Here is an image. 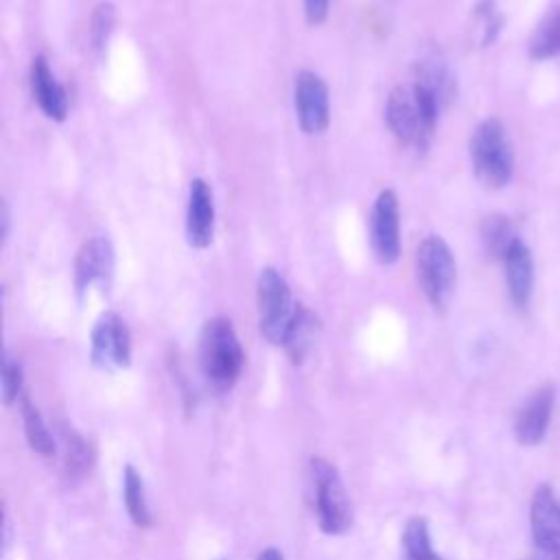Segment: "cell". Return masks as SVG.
Returning <instances> with one entry per match:
<instances>
[{
  "mask_svg": "<svg viewBox=\"0 0 560 560\" xmlns=\"http://www.w3.org/2000/svg\"><path fill=\"white\" fill-rule=\"evenodd\" d=\"M556 392L551 385L538 387L521 407L514 422V435L523 446H536L545 440L551 413H553Z\"/></svg>",
  "mask_w": 560,
  "mask_h": 560,
  "instance_id": "cell-11",
  "label": "cell"
},
{
  "mask_svg": "<svg viewBox=\"0 0 560 560\" xmlns=\"http://www.w3.org/2000/svg\"><path fill=\"white\" fill-rule=\"evenodd\" d=\"M416 269H418V282L427 300L431 302V306L438 311L446 308L455 291L457 267H455L453 252L442 236L429 234L418 245Z\"/></svg>",
  "mask_w": 560,
  "mask_h": 560,
  "instance_id": "cell-4",
  "label": "cell"
},
{
  "mask_svg": "<svg viewBox=\"0 0 560 560\" xmlns=\"http://www.w3.org/2000/svg\"><path fill=\"white\" fill-rule=\"evenodd\" d=\"M470 162L477 179L483 186H508L514 173V153L501 120L486 118L475 127L470 138Z\"/></svg>",
  "mask_w": 560,
  "mask_h": 560,
  "instance_id": "cell-3",
  "label": "cell"
},
{
  "mask_svg": "<svg viewBox=\"0 0 560 560\" xmlns=\"http://www.w3.org/2000/svg\"><path fill=\"white\" fill-rule=\"evenodd\" d=\"M402 556L405 560H442L431 545V534H429V523L420 516L411 518L405 525L402 532Z\"/></svg>",
  "mask_w": 560,
  "mask_h": 560,
  "instance_id": "cell-21",
  "label": "cell"
},
{
  "mask_svg": "<svg viewBox=\"0 0 560 560\" xmlns=\"http://www.w3.org/2000/svg\"><path fill=\"white\" fill-rule=\"evenodd\" d=\"M440 105L442 98L420 81H416L411 88L398 85L387 96V127L400 144L427 149L438 122Z\"/></svg>",
  "mask_w": 560,
  "mask_h": 560,
  "instance_id": "cell-1",
  "label": "cell"
},
{
  "mask_svg": "<svg viewBox=\"0 0 560 560\" xmlns=\"http://www.w3.org/2000/svg\"><path fill=\"white\" fill-rule=\"evenodd\" d=\"M131 361V335L125 319L107 311L92 328V363L101 370H120Z\"/></svg>",
  "mask_w": 560,
  "mask_h": 560,
  "instance_id": "cell-7",
  "label": "cell"
},
{
  "mask_svg": "<svg viewBox=\"0 0 560 560\" xmlns=\"http://www.w3.org/2000/svg\"><path fill=\"white\" fill-rule=\"evenodd\" d=\"M370 243L378 262L392 265L400 256V212L394 190H381L370 217Z\"/></svg>",
  "mask_w": 560,
  "mask_h": 560,
  "instance_id": "cell-9",
  "label": "cell"
},
{
  "mask_svg": "<svg viewBox=\"0 0 560 560\" xmlns=\"http://www.w3.org/2000/svg\"><path fill=\"white\" fill-rule=\"evenodd\" d=\"M114 22H116V9L112 2H101L90 20V42L94 46L96 52H101L114 31Z\"/></svg>",
  "mask_w": 560,
  "mask_h": 560,
  "instance_id": "cell-23",
  "label": "cell"
},
{
  "mask_svg": "<svg viewBox=\"0 0 560 560\" xmlns=\"http://www.w3.org/2000/svg\"><path fill=\"white\" fill-rule=\"evenodd\" d=\"M22 383H24L22 365L15 359L7 357L2 365V398L7 405L15 402L22 396Z\"/></svg>",
  "mask_w": 560,
  "mask_h": 560,
  "instance_id": "cell-24",
  "label": "cell"
},
{
  "mask_svg": "<svg viewBox=\"0 0 560 560\" xmlns=\"http://www.w3.org/2000/svg\"><path fill=\"white\" fill-rule=\"evenodd\" d=\"M22 420H24V435L28 446L42 457L55 455V448H57L55 438L48 424L44 422L39 409L28 398H22Z\"/></svg>",
  "mask_w": 560,
  "mask_h": 560,
  "instance_id": "cell-19",
  "label": "cell"
},
{
  "mask_svg": "<svg viewBox=\"0 0 560 560\" xmlns=\"http://www.w3.org/2000/svg\"><path fill=\"white\" fill-rule=\"evenodd\" d=\"M256 293L260 332L269 343L282 346L298 313V306L291 300V289L273 267H265L258 276Z\"/></svg>",
  "mask_w": 560,
  "mask_h": 560,
  "instance_id": "cell-6",
  "label": "cell"
},
{
  "mask_svg": "<svg viewBox=\"0 0 560 560\" xmlns=\"http://www.w3.org/2000/svg\"><path fill=\"white\" fill-rule=\"evenodd\" d=\"M31 92H33V98L37 101L39 109L48 118L63 120L68 116L66 90L55 79L48 61L42 55L33 57V63H31Z\"/></svg>",
  "mask_w": 560,
  "mask_h": 560,
  "instance_id": "cell-14",
  "label": "cell"
},
{
  "mask_svg": "<svg viewBox=\"0 0 560 560\" xmlns=\"http://www.w3.org/2000/svg\"><path fill=\"white\" fill-rule=\"evenodd\" d=\"M293 103L300 129L308 136L326 131L330 122V101L324 79L311 70H302L295 77Z\"/></svg>",
  "mask_w": 560,
  "mask_h": 560,
  "instance_id": "cell-8",
  "label": "cell"
},
{
  "mask_svg": "<svg viewBox=\"0 0 560 560\" xmlns=\"http://www.w3.org/2000/svg\"><path fill=\"white\" fill-rule=\"evenodd\" d=\"M114 269V249L107 238H90L74 258V289L85 293L94 284H107Z\"/></svg>",
  "mask_w": 560,
  "mask_h": 560,
  "instance_id": "cell-13",
  "label": "cell"
},
{
  "mask_svg": "<svg viewBox=\"0 0 560 560\" xmlns=\"http://www.w3.org/2000/svg\"><path fill=\"white\" fill-rule=\"evenodd\" d=\"M311 481L315 494V512L322 532L343 534L352 525V508L337 468L322 459H311Z\"/></svg>",
  "mask_w": 560,
  "mask_h": 560,
  "instance_id": "cell-5",
  "label": "cell"
},
{
  "mask_svg": "<svg viewBox=\"0 0 560 560\" xmlns=\"http://www.w3.org/2000/svg\"><path fill=\"white\" fill-rule=\"evenodd\" d=\"M317 330H319V322H317L315 313H311L304 306H298L293 324H291V328L287 332V339L282 343L293 363H302L304 361V357L308 354L311 346L315 343Z\"/></svg>",
  "mask_w": 560,
  "mask_h": 560,
  "instance_id": "cell-16",
  "label": "cell"
},
{
  "mask_svg": "<svg viewBox=\"0 0 560 560\" xmlns=\"http://www.w3.org/2000/svg\"><path fill=\"white\" fill-rule=\"evenodd\" d=\"M328 7H330V0H304L306 22L311 26L322 24L326 20V15H328Z\"/></svg>",
  "mask_w": 560,
  "mask_h": 560,
  "instance_id": "cell-25",
  "label": "cell"
},
{
  "mask_svg": "<svg viewBox=\"0 0 560 560\" xmlns=\"http://www.w3.org/2000/svg\"><path fill=\"white\" fill-rule=\"evenodd\" d=\"M7 234H9V208L7 203H2V236L7 238Z\"/></svg>",
  "mask_w": 560,
  "mask_h": 560,
  "instance_id": "cell-27",
  "label": "cell"
},
{
  "mask_svg": "<svg viewBox=\"0 0 560 560\" xmlns=\"http://www.w3.org/2000/svg\"><path fill=\"white\" fill-rule=\"evenodd\" d=\"M122 501L127 508L129 518L138 527H149L153 523L149 503H147V492H144V481L140 472L133 466H125L122 470Z\"/></svg>",
  "mask_w": 560,
  "mask_h": 560,
  "instance_id": "cell-17",
  "label": "cell"
},
{
  "mask_svg": "<svg viewBox=\"0 0 560 560\" xmlns=\"http://www.w3.org/2000/svg\"><path fill=\"white\" fill-rule=\"evenodd\" d=\"M529 529L538 553L560 560V499L549 486H538L534 490Z\"/></svg>",
  "mask_w": 560,
  "mask_h": 560,
  "instance_id": "cell-10",
  "label": "cell"
},
{
  "mask_svg": "<svg viewBox=\"0 0 560 560\" xmlns=\"http://www.w3.org/2000/svg\"><path fill=\"white\" fill-rule=\"evenodd\" d=\"M214 234V201L208 182L195 177L188 188L186 208V241L190 247L203 249L210 245Z\"/></svg>",
  "mask_w": 560,
  "mask_h": 560,
  "instance_id": "cell-12",
  "label": "cell"
},
{
  "mask_svg": "<svg viewBox=\"0 0 560 560\" xmlns=\"http://www.w3.org/2000/svg\"><path fill=\"white\" fill-rule=\"evenodd\" d=\"M61 438H63V464L66 472L77 479L83 477L92 464V451L88 442L72 429V427H61Z\"/></svg>",
  "mask_w": 560,
  "mask_h": 560,
  "instance_id": "cell-22",
  "label": "cell"
},
{
  "mask_svg": "<svg viewBox=\"0 0 560 560\" xmlns=\"http://www.w3.org/2000/svg\"><path fill=\"white\" fill-rule=\"evenodd\" d=\"M527 560H551V558H547V556H542V553H538V556H534V558H527Z\"/></svg>",
  "mask_w": 560,
  "mask_h": 560,
  "instance_id": "cell-28",
  "label": "cell"
},
{
  "mask_svg": "<svg viewBox=\"0 0 560 560\" xmlns=\"http://www.w3.org/2000/svg\"><path fill=\"white\" fill-rule=\"evenodd\" d=\"M505 282H508V293L518 308H527L532 289H534V258L529 247L516 238L512 247L508 249L505 258Z\"/></svg>",
  "mask_w": 560,
  "mask_h": 560,
  "instance_id": "cell-15",
  "label": "cell"
},
{
  "mask_svg": "<svg viewBox=\"0 0 560 560\" xmlns=\"http://www.w3.org/2000/svg\"><path fill=\"white\" fill-rule=\"evenodd\" d=\"M256 560H284V558H282V553H280L278 549L267 547V549H262V551L258 553V558H256Z\"/></svg>",
  "mask_w": 560,
  "mask_h": 560,
  "instance_id": "cell-26",
  "label": "cell"
},
{
  "mask_svg": "<svg viewBox=\"0 0 560 560\" xmlns=\"http://www.w3.org/2000/svg\"><path fill=\"white\" fill-rule=\"evenodd\" d=\"M560 55V4L547 11L529 39V57L545 61Z\"/></svg>",
  "mask_w": 560,
  "mask_h": 560,
  "instance_id": "cell-18",
  "label": "cell"
},
{
  "mask_svg": "<svg viewBox=\"0 0 560 560\" xmlns=\"http://www.w3.org/2000/svg\"><path fill=\"white\" fill-rule=\"evenodd\" d=\"M243 359V348L232 322L225 317L206 322L199 337V365L203 376L217 387H230L241 376Z\"/></svg>",
  "mask_w": 560,
  "mask_h": 560,
  "instance_id": "cell-2",
  "label": "cell"
},
{
  "mask_svg": "<svg viewBox=\"0 0 560 560\" xmlns=\"http://www.w3.org/2000/svg\"><path fill=\"white\" fill-rule=\"evenodd\" d=\"M516 232L512 221L505 214H490L483 219L481 223V243L486 247V252L492 258H505L508 249L512 247V243L516 241Z\"/></svg>",
  "mask_w": 560,
  "mask_h": 560,
  "instance_id": "cell-20",
  "label": "cell"
}]
</instances>
